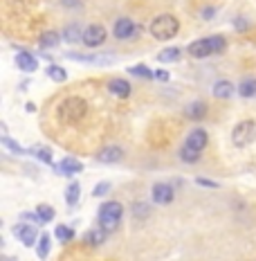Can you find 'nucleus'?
<instances>
[{
	"label": "nucleus",
	"mask_w": 256,
	"mask_h": 261,
	"mask_svg": "<svg viewBox=\"0 0 256 261\" xmlns=\"http://www.w3.org/2000/svg\"><path fill=\"white\" fill-rule=\"evenodd\" d=\"M88 113H90L88 101H86L83 97H79V95L65 97L61 104H59V108H56L59 122L65 124V126H74V124L83 122V119L88 117Z\"/></svg>",
	"instance_id": "1"
},
{
	"label": "nucleus",
	"mask_w": 256,
	"mask_h": 261,
	"mask_svg": "<svg viewBox=\"0 0 256 261\" xmlns=\"http://www.w3.org/2000/svg\"><path fill=\"white\" fill-rule=\"evenodd\" d=\"M149 32L155 41H171L176 39L180 32V20L173 14H160L151 20Z\"/></svg>",
	"instance_id": "2"
},
{
	"label": "nucleus",
	"mask_w": 256,
	"mask_h": 261,
	"mask_svg": "<svg viewBox=\"0 0 256 261\" xmlns=\"http://www.w3.org/2000/svg\"><path fill=\"white\" fill-rule=\"evenodd\" d=\"M122 216H124V205L119 200H108L99 207L97 221H99V227H103L106 232H115L119 227Z\"/></svg>",
	"instance_id": "3"
},
{
	"label": "nucleus",
	"mask_w": 256,
	"mask_h": 261,
	"mask_svg": "<svg viewBox=\"0 0 256 261\" xmlns=\"http://www.w3.org/2000/svg\"><path fill=\"white\" fill-rule=\"evenodd\" d=\"M232 142L238 149H245L252 142H256V122L254 119H243L232 128Z\"/></svg>",
	"instance_id": "4"
},
{
	"label": "nucleus",
	"mask_w": 256,
	"mask_h": 261,
	"mask_svg": "<svg viewBox=\"0 0 256 261\" xmlns=\"http://www.w3.org/2000/svg\"><path fill=\"white\" fill-rule=\"evenodd\" d=\"M108 39V32L103 25H88L83 30V45L90 47V50H95V47H101L103 43Z\"/></svg>",
	"instance_id": "5"
},
{
	"label": "nucleus",
	"mask_w": 256,
	"mask_h": 261,
	"mask_svg": "<svg viewBox=\"0 0 256 261\" xmlns=\"http://www.w3.org/2000/svg\"><path fill=\"white\" fill-rule=\"evenodd\" d=\"M12 232H14V237L18 239L25 248L36 246V243H39V237H41L39 232H36V227L30 225V223H18V225H14Z\"/></svg>",
	"instance_id": "6"
},
{
	"label": "nucleus",
	"mask_w": 256,
	"mask_h": 261,
	"mask_svg": "<svg viewBox=\"0 0 256 261\" xmlns=\"http://www.w3.org/2000/svg\"><path fill=\"white\" fill-rule=\"evenodd\" d=\"M54 173H59V176H65V178H72V176H79L81 171H83V162L77 160V158L68 155L63 158L59 165H52Z\"/></svg>",
	"instance_id": "7"
},
{
	"label": "nucleus",
	"mask_w": 256,
	"mask_h": 261,
	"mask_svg": "<svg viewBox=\"0 0 256 261\" xmlns=\"http://www.w3.org/2000/svg\"><path fill=\"white\" fill-rule=\"evenodd\" d=\"M112 34H115V39H119V41H130L137 34V25L130 18H119L115 27H112Z\"/></svg>",
	"instance_id": "8"
},
{
	"label": "nucleus",
	"mask_w": 256,
	"mask_h": 261,
	"mask_svg": "<svg viewBox=\"0 0 256 261\" xmlns=\"http://www.w3.org/2000/svg\"><path fill=\"white\" fill-rule=\"evenodd\" d=\"M151 196H153V203L168 205V203H173V196H176V192H173V187L168 182H155L153 189H151Z\"/></svg>",
	"instance_id": "9"
},
{
	"label": "nucleus",
	"mask_w": 256,
	"mask_h": 261,
	"mask_svg": "<svg viewBox=\"0 0 256 261\" xmlns=\"http://www.w3.org/2000/svg\"><path fill=\"white\" fill-rule=\"evenodd\" d=\"M207 142H209V135H207L205 128H193L191 133L187 135V140H184V144L191 146L195 151H200V153L207 149Z\"/></svg>",
	"instance_id": "10"
},
{
	"label": "nucleus",
	"mask_w": 256,
	"mask_h": 261,
	"mask_svg": "<svg viewBox=\"0 0 256 261\" xmlns=\"http://www.w3.org/2000/svg\"><path fill=\"white\" fill-rule=\"evenodd\" d=\"M16 65H18V70H23V72H36V70H39V59L27 50H18V54H16Z\"/></svg>",
	"instance_id": "11"
},
{
	"label": "nucleus",
	"mask_w": 256,
	"mask_h": 261,
	"mask_svg": "<svg viewBox=\"0 0 256 261\" xmlns=\"http://www.w3.org/2000/svg\"><path fill=\"white\" fill-rule=\"evenodd\" d=\"M97 160L103 162V165H112V162H119L124 160V149L117 144H110V146H103V149L97 153Z\"/></svg>",
	"instance_id": "12"
},
{
	"label": "nucleus",
	"mask_w": 256,
	"mask_h": 261,
	"mask_svg": "<svg viewBox=\"0 0 256 261\" xmlns=\"http://www.w3.org/2000/svg\"><path fill=\"white\" fill-rule=\"evenodd\" d=\"M189 54H191L193 59H207V57H211L214 54V50H211V43L209 39H200V41H193L191 45L187 47Z\"/></svg>",
	"instance_id": "13"
},
{
	"label": "nucleus",
	"mask_w": 256,
	"mask_h": 261,
	"mask_svg": "<svg viewBox=\"0 0 256 261\" xmlns=\"http://www.w3.org/2000/svg\"><path fill=\"white\" fill-rule=\"evenodd\" d=\"M106 239H108V232L103 230V227H92V230H88L83 234V243L90 248H97V246H101Z\"/></svg>",
	"instance_id": "14"
},
{
	"label": "nucleus",
	"mask_w": 256,
	"mask_h": 261,
	"mask_svg": "<svg viewBox=\"0 0 256 261\" xmlns=\"http://www.w3.org/2000/svg\"><path fill=\"white\" fill-rule=\"evenodd\" d=\"M211 92L218 97V99H230V97H234V92H236V88H234L232 81L227 79H220L214 84V88H211Z\"/></svg>",
	"instance_id": "15"
},
{
	"label": "nucleus",
	"mask_w": 256,
	"mask_h": 261,
	"mask_svg": "<svg viewBox=\"0 0 256 261\" xmlns=\"http://www.w3.org/2000/svg\"><path fill=\"white\" fill-rule=\"evenodd\" d=\"M108 90H110L115 97L126 99V97L130 95V84L126 79H110V81H108Z\"/></svg>",
	"instance_id": "16"
},
{
	"label": "nucleus",
	"mask_w": 256,
	"mask_h": 261,
	"mask_svg": "<svg viewBox=\"0 0 256 261\" xmlns=\"http://www.w3.org/2000/svg\"><path fill=\"white\" fill-rule=\"evenodd\" d=\"M61 39H63V36L59 34V32L47 30V32H43V34L39 36V45L45 47V50H52V47H56L59 43H61Z\"/></svg>",
	"instance_id": "17"
},
{
	"label": "nucleus",
	"mask_w": 256,
	"mask_h": 261,
	"mask_svg": "<svg viewBox=\"0 0 256 261\" xmlns=\"http://www.w3.org/2000/svg\"><path fill=\"white\" fill-rule=\"evenodd\" d=\"M61 36H63L65 43H83V30H81L77 23L65 27V30L61 32Z\"/></svg>",
	"instance_id": "18"
},
{
	"label": "nucleus",
	"mask_w": 256,
	"mask_h": 261,
	"mask_svg": "<svg viewBox=\"0 0 256 261\" xmlns=\"http://www.w3.org/2000/svg\"><path fill=\"white\" fill-rule=\"evenodd\" d=\"M68 59H74V61H81V63H106V61H110L108 54H79V52H70Z\"/></svg>",
	"instance_id": "19"
},
{
	"label": "nucleus",
	"mask_w": 256,
	"mask_h": 261,
	"mask_svg": "<svg viewBox=\"0 0 256 261\" xmlns=\"http://www.w3.org/2000/svg\"><path fill=\"white\" fill-rule=\"evenodd\" d=\"M184 113H187L189 119H203L207 115V104L203 99H195V101H191V104L184 108Z\"/></svg>",
	"instance_id": "20"
},
{
	"label": "nucleus",
	"mask_w": 256,
	"mask_h": 261,
	"mask_svg": "<svg viewBox=\"0 0 256 261\" xmlns=\"http://www.w3.org/2000/svg\"><path fill=\"white\" fill-rule=\"evenodd\" d=\"M79 198H81V185L77 180H72L65 187V203H68L70 207H74V205L79 203Z\"/></svg>",
	"instance_id": "21"
},
{
	"label": "nucleus",
	"mask_w": 256,
	"mask_h": 261,
	"mask_svg": "<svg viewBox=\"0 0 256 261\" xmlns=\"http://www.w3.org/2000/svg\"><path fill=\"white\" fill-rule=\"evenodd\" d=\"M182 59V50L180 47H164L160 54H157V61L160 63H176Z\"/></svg>",
	"instance_id": "22"
},
{
	"label": "nucleus",
	"mask_w": 256,
	"mask_h": 261,
	"mask_svg": "<svg viewBox=\"0 0 256 261\" xmlns=\"http://www.w3.org/2000/svg\"><path fill=\"white\" fill-rule=\"evenodd\" d=\"M128 74H133V77H137V79H155V72L149 68V65H144V63H137V65H130L128 68Z\"/></svg>",
	"instance_id": "23"
},
{
	"label": "nucleus",
	"mask_w": 256,
	"mask_h": 261,
	"mask_svg": "<svg viewBox=\"0 0 256 261\" xmlns=\"http://www.w3.org/2000/svg\"><path fill=\"white\" fill-rule=\"evenodd\" d=\"M50 246H52V237L47 234V232H43V234L39 237V243H36V254H39V259H47Z\"/></svg>",
	"instance_id": "24"
},
{
	"label": "nucleus",
	"mask_w": 256,
	"mask_h": 261,
	"mask_svg": "<svg viewBox=\"0 0 256 261\" xmlns=\"http://www.w3.org/2000/svg\"><path fill=\"white\" fill-rule=\"evenodd\" d=\"M238 95L241 97H254L256 95V77H245L241 81V86H238Z\"/></svg>",
	"instance_id": "25"
},
{
	"label": "nucleus",
	"mask_w": 256,
	"mask_h": 261,
	"mask_svg": "<svg viewBox=\"0 0 256 261\" xmlns=\"http://www.w3.org/2000/svg\"><path fill=\"white\" fill-rule=\"evenodd\" d=\"M0 144H3L5 149H7L9 153H14V155H25V153H30V151L23 149V146H20L18 142H16V140L7 138V135H3V138H0Z\"/></svg>",
	"instance_id": "26"
},
{
	"label": "nucleus",
	"mask_w": 256,
	"mask_h": 261,
	"mask_svg": "<svg viewBox=\"0 0 256 261\" xmlns=\"http://www.w3.org/2000/svg\"><path fill=\"white\" fill-rule=\"evenodd\" d=\"M27 151H30V155H34L36 160L45 162V165H54L52 162V151L47 149V146H32V149H27Z\"/></svg>",
	"instance_id": "27"
},
{
	"label": "nucleus",
	"mask_w": 256,
	"mask_h": 261,
	"mask_svg": "<svg viewBox=\"0 0 256 261\" xmlns=\"http://www.w3.org/2000/svg\"><path fill=\"white\" fill-rule=\"evenodd\" d=\"M47 77L52 81H56V84H63V81L68 79V72H65V68H61L59 63H50L47 65Z\"/></svg>",
	"instance_id": "28"
},
{
	"label": "nucleus",
	"mask_w": 256,
	"mask_h": 261,
	"mask_svg": "<svg viewBox=\"0 0 256 261\" xmlns=\"http://www.w3.org/2000/svg\"><path fill=\"white\" fill-rule=\"evenodd\" d=\"M54 237H56L61 243H70L74 239V230L68 225H56L54 227Z\"/></svg>",
	"instance_id": "29"
},
{
	"label": "nucleus",
	"mask_w": 256,
	"mask_h": 261,
	"mask_svg": "<svg viewBox=\"0 0 256 261\" xmlns=\"http://www.w3.org/2000/svg\"><path fill=\"white\" fill-rule=\"evenodd\" d=\"M200 151H195L191 149V146H187V144H182L180 146V160H184V162H198L200 160Z\"/></svg>",
	"instance_id": "30"
},
{
	"label": "nucleus",
	"mask_w": 256,
	"mask_h": 261,
	"mask_svg": "<svg viewBox=\"0 0 256 261\" xmlns=\"http://www.w3.org/2000/svg\"><path fill=\"white\" fill-rule=\"evenodd\" d=\"M36 214H39L41 223H50V221H54V207H50V205H45V203L36 205Z\"/></svg>",
	"instance_id": "31"
},
{
	"label": "nucleus",
	"mask_w": 256,
	"mask_h": 261,
	"mask_svg": "<svg viewBox=\"0 0 256 261\" xmlns=\"http://www.w3.org/2000/svg\"><path fill=\"white\" fill-rule=\"evenodd\" d=\"M211 43V50H214V54H220V52H225V47H227V41H225V36H220V34H216V36H207Z\"/></svg>",
	"instance_id": "32"
},
{
	"label": "nucleus",
	"mask_w": 256,
	"mask_h": 261,
	"mask_svg": "<svg viewBox=\"0 0 256 261\" xmlns=\"http://www.w3.org/2000/svg\"><path fill=\"white\" fill-rule=\"evenodd\" d=\"M133 214L135 219H146L151 214V207L146 203H141V200H137V203H133Z\"/></svg>",
	"instance_id": "33"
},
{
	"label": "nucleus",
	"mask_w": 256,
	"mask_h": 261,
	"mask_svg": "<svg viewBox=\"0 0 256 261\" xmlns=\"http://www.w3.org/2000/svg\"><path fill=\"white\" fill-rule=\"evenodd\" d=\"M110 189H112V185L103 180V182H99L95 189H92V196H95V198H103V196H108V192H110Z\"/></svg>",
	"instance_id": "34"
},
{
	"label": "nucleus",
	"mask_w": 256,
	"mask_h": 261,
	"mask_svg": "<svg viewBox=\"0 0 256 261\" xmlns=\"http://www.w3.org/2000/svg\"><path fill=\"white\" fill-rule=\"evenodd\" d=\"M195 185H203V187H207V189H216L218 187L216 180H209V178H203V176L195 178Z\"/></svg>",
	"instance_id": "35"
},
{
	"label": "nucleus",
	"mask_w": 256,
	"mask_h": 261,
	"mask_svg": "<svg viewBox=\"0 0 256 261\" xmlns=\"http://www.w3.org/2000/svg\"><path fill=\"white\" fill-rule=\"evenodd\" d=\"M234 27H236L238 32H245V30H249V27H252V23H249L247 18H236V20H234Z\"/></svg>",
	"instance_id": "36"
},
{
	"label": "nucleus",
	"mask_w": 256,
	"mask_h": 261,
	"mask_svg": "<svg viewBox=\"0 0 256 261\" xmlns=\"http://www.w3.org/2000/svg\"><path fill=\"white\" fill-rule=\"evenodd\" d=\"M20 221H27V223H41V219H39V214H36V212H23V214H20Z\"/></svg>",
	"instance_id": "37"
},
{
	"label": "nucleus",
	"mask_w": 256,
	"mask_h": 261,
	"mask_svg": "<svg viewBox=\"0 0 256 261\" xmlns=\"http://www.w3.org/2000/svg\"><path fill=\"white\" fill-rule=\"evenodd\" d=\"M168 77H171V74H168L166 70H157V72H155V79L157 81H168Z\"/></svg>",
	"instance_id": "38"
},
{
	"label": "nucleus",
	"mask_w": 256,
	"mask_h": 261,
	"mask_svg": "<svg viewBox=\"0 0 256 261\" xmlns=\"http://www.w3.org/2000/svg\"><path fill=\"white\" fill-rule=\"evenodd\" d=\"M214 16H216V9L214 7H205L203 9V18L209 20V18H214Z\"/></svg>",
	"instance_id": "39"
},
{
	"label": "nucleus",
	"mask_w": 256,
	"mask_h": 261,
	"mask_svg": "<svg viewBox=\"0 0 256 261\" xmlns=\"http://www.w3.org/2000/svg\"><path fill=\"white\" fill-rule=\"evenodd\" d=\"M25 108H27V111H30V113H34V111H36V106H34V104H32V101H30V104H27Z\"/></svg>",
	"instance_id": "40"
},
{
	"label": "nucleus",
	"mask_w": 256,
	"mask_h": 261,
	"mask_svg": "<svg viewBox=\"0 0 256 261\" xmlns=\"http://www.w3.org/2000/svg\"><path fill=\"white\" fill-rule=\"evenodd\" d=\"M3 261H18V259H14V257H3Z\"/></svg>",
	"instance_id": "41"
}]
</instances>
